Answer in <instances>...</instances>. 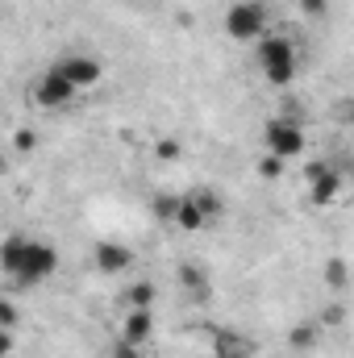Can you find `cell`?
Masks as SVG:
<instances>
[{
	"label": "cell",
	"mask_w": 354,
	"mask_h": 358,
	"mask_svg": "<svg viewBox=\"0 0 354 358\" xmlns=\"http://www.w3.org/2000/svg\"><path fill=\"white\" fill-rule=\"evenodd\" d=\"M155 300H159V292H155V283H134V287H125V296H121V304L125 308H155Z\"/></svg>",
	"instance_id": "7c38bea8"
},
{
	"label": "cell",
	"mask_w": 354,
	"mask_h": 358,
	"mask_svg": "<svg viewBox=\"0 0 354 358\" xmlns=\"http://www.w3.org/2000/svg\"><path fill=\"white\" fill-rule=\"evenodd\" d=\"M255 342L238 329H217L213 334V358H255Z\"/></svg>",
	"instance_id": "8fae6325"
},
{
	"label": "cell",
	"mask_w": 354,
	"mask_h": 358,
	"mask_svg": "<svg viewBox=\"0 0 354 358\" xmlns=\"http://www.w3.org/2000/svg\"><path fill=\"white\" fill-rule=\"evenodd\" d=\"M304 125H300V117H288V113H275V117H267L263 125V150L271 159H279V163H288V159H296V155H304Z\"/></svg>",
	"instance_id": "5b68a950"
},
{
	"label": "cell",
	"mask_w": 354,
	"mask_h": 358,
	"mask_svg": "<svg viewBox=\"0 0 354 358\" xmlns=\"http://www.w3.org/2000/svg\"><path fill=\"white\" fill-rule=\"evenodd\" d=\"M0 271L17 287H38L59 271V255H55V246H46L29 234H8L0 242Z\"/></svg>",
	"instance_id": "6da1fadb"
},
{
	"label": "cell",
	"mask_w": 354,
	"mask_h": 358,
	"mask_svg": "<svg viewBox=\"0 0 354 358\" xmlns=\"http://www.w3.org/2000/svg\"><path fill=\"white\" fill-rule=\"evenodd\" d=\"M255 63H259V71H263L267 84L288 88V84L296 80V71H300V50H296V42H292L288 34L267 29L263 38L255 42Z\"/></svg>",
	"instance_id": "7a4b0ae2"
},
{
	"label": "cell",
	"mask_w": 354,
	"mask_h": 358,
	"mask_svg": "<svg viewBox=\"0 0 354 358\" xmlns=\"http://www.w3.org/2000/svg\"><path fill=\"white\" fill-rule=\"evenodd\" d=\"M92 271H96V275H108V279H121V275L134 271V250L104 238V242L92 246Z\"/></svg>",
	"instance_id": "ba28073f"
},
{
	"label": "cell",
	"mask_w": 354,
	"mask_h": 358,
	"mask_svg": "<svg viewBox=\"0 0 354 358\" xmlns=\"http://www.w3.org/2000/svg\"><path fill=\"white\" fill-rule=\"evenodd\" d=\"M76 100H80V92L71 88L67 80H59L50 67L29 80V104L42 108V113H63V108H71Z\"/></svg>",
	"instance_id": "52a82bcc"
},
{
	"label": "cell",
	"mask_w": 354,
	"mask_h": 358,
	"mask_svg": "<svg viewBox=\"0 0 354 358\" xmlns=\"http://www.w3.org/2000/svg\"><path fill=\"white\" fill-rule=\"evenodd\" d=\"M117 342H129V346H150V342H155V308H125V313H121Z\"/></svg>",
	"instance_id": "9c48e42d"
},
{
	"label": "cell",
	"mask_w": 354,
	"mask_h": 358,
	"mask_svg": "<svg viewBox=\"0 0 354 358\" xmlns=\"http://www.w3.org/2000/svg\"><path fill=\"white\" fill-rule=\"evenodd\" d=\"M13 346H17V334L13 329H0V358L13 355Z\"/></svg>",
	"instance_id": "44dd1931"
},
{
	"label": "cell",
	"mask_w": 354,
	"mask_h": 358,
	"mask_svg": "<svg viewBox=\"0 0 354 358\" xmlns=\"http://www.w3.org/2000/svg\"><path fill=\"white\" fill-rule=\"evenodd\" d=\"M317 338H321V329H317V325H300V329H292V338H288V342H292L296 350H313V346H317Z\"/></svg>",
	"instance_id": "9a60e30c"
},
{
	"label": "cell",
	"mask_w": 354,
	"mask_h": 358,
	"mask_svg": "<svg viewBox=\"0 0 354 358\" xmlns=\"http://www.w3.org/2000/svg\"><path fill=\"white\" fill-rule=\"evenodd\" d=\"M150 208H155V217H159L163 225H176V208H179V196H176V192H159V196L150 200Z\"/></svg>",
	"instance_id": "5bb4252c"
},
{
	"label": "cell",
	"mask_w": 354,
	"mask_h": 358,
	"mask_svg": "<svg viewBox=\"0 0 354 358\" xmlns=\"http://www.w3.org/2000/svg\"><path fill=\"white\" fill-rule=\"evenodd\" d=\"M108 358H146V346H129V342H117Z\"/></svg>",
	"instance_id": "d6986e66"
},
{
	"label": "cell",
	"mask_w": 354,
	"mask_h": 358,
	"mask_svg": "<svg viewBox=\"0 0 354 358\" xmlns=\"http://www.w3.org/2000/svg\"><path fill=\"white\" fill-rule=\"evenodd\" d=\"M342 183H346V176L334 163H313L309 167V196H313V204H330L342 192Z\"/></svg>",
	"instance_id": "30bf717a"
},
{
	"label": "cell",
	"mask_w": 354,
	"mask_h": 358,
	"mask_svg": "<svg viewBox=\"0 0 354 358\" xmlns=\"http://www.w3.org/2000/svg\"><path fill=\"white\" fill-rule=\"evenodd\" d=\"M221 29H225V38H229V42L255 46L267 29H271V13H267L263 0H238V4H229V8H225Z\"/></svg>",
	"instance_id": "3957f363"
},
{
	"label": "cell",
	"mask_w": 354,
	"mask_h": 358,
	"mask_svg": "<svg viewBox=\"0 0 354 358\" xmlns=\"http://www.w3.org/2000/svg\"><path fill=\"white\" fill-rule=\"evenodd\" d=\"M179 283H183V292L192 287V292H196V300H204V296H208V279H204V271L196 267V263H183V267H179Z\"/></svg>",
	"instance_id": "4fadbf2b"
},
{
	"label": "cell",
	"mask_w": 354,
	"mask_h": 358,
	"mask_svg": "<svg viewBox=\"0 0 354 358\" xmlns=\"http://www.w3.org/2000/svg\"><path fill=\"white\" fill-rule=\"evenodd\" d=\"M300 8H304V17H325L330 0H300Z\"/></svg>",
	"instance_id": "ffe728a7"
},
{
	"label": "cell",
	"mask_w": 354,
	"mask_h": 358,
	"mask_svg": "<svg viewBox=\"0 0 354 358\" xmlns=\"http://www.w3.org/2000/svg\"><path fill=\"white\" fill-rule=\"evenodd\" d=\"M176 155H179V146L171 142V138H167V142H159V159H176Z\"/></svg>",
	"instance_id": "7402d4cb"
},
{
	"label": "cell",
	"mask_w": 354,
	"mask_h": 358,
	"mask_svg": "<svg viewBox=\"0 0 354 358\" xmlns=\"http://www.w3.org/2000/svg\"><path fill=\"white\" fill-rule=\"evenodd\" d=\"M50 71H55L59 80H67L80 96L92 92L100 80H104V63H100L96 55H88V50H63V55H55Z\"/></svg>",
	"instance_id": "8992f818"
},
{
	"label": "cell",
	"mask_w": 354,
	"mask_h": 358,
	"mask_svg": "<svg viewBox=\"0 0 354 358\" xmlns=\"http://www.w3.org/2000/svg\"><path fill=\"white\" fill-rule=\"evenodd\" d=\"M346 275H351V271H346V259H334V263L325 267V283L342 292V287H346Z\"/></svg>",
	"instance_id": "e0dca14e"
},
{
	"label": "cell",
	"mask_w": 354,
	"mask_h": 358,
	"mask_svg": "<svg viewBox=\"0 0 354 358\" xmlns=\"http://www.w3.org/2000/svg\"><path fill=\"white\" fill-rule=\"evenodd\" d=\"M17 325H21V308L8 296H0V329H13L17 334Z\"/></svg>",
	"instance_id": "2e32d148"
},
{
	"label": "cell",
	"mask_w": 354,
	"mask_h": 358,
	"mask_svg": "<svg viewBox=\"0 0 354 358\" xmlns=\"http://www.w3.org/2000/svg\"><path fill=\"white\" fill-rule=\"evenodd\" d=\"M342 317H346V308H342V304H334V308H330V313H325V321H330V325H338V321H342Z\"/></svg>",
	"instance_id": "603a6c76"
},
{
	"label": "cell",
	"mask_w": 354,
	"mask_h": 358,
	"mask_svg": "<svg viewBox=\"0 0 354 358\" xmlns=\"http://www.w3.org/2000/svg\"><path fill=\"white\" fill-rule=\"evenodd\" d=\"M225 200L213 192V187H192V192H179V208H176V229L183 234H200L208 229L217 217H221Z\"/></svg>",
	"instance_id": "277c9868"
},
{
	"label": "cell",
	"mask_w": 354,
	"mask_h": 358,
	"mask_svg": "<svg viewBox=\"0 0 354 358\" xmlns=\"http://www.w3.org/2000/svg\"><path fill=\"white\" fill-rule=\"evenodd\" d=\"M13 150H21V155L38 150V134H34V129H17V134H13Z\"/></svg>",
	"instance_id": "ac0fdd59"
}]
</instances>
